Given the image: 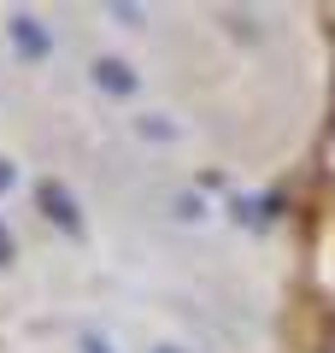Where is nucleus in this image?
<instances>
[{"mask_svg": "<svg viewBox=\"0 0 335 353\" xmlns=\"http://www.w3.org/2000/svg\"><path fill=\"white\" fill-rule=\"evenodd\" d=\"M318 353H335V318H329V330H323V341H318Z\"/></svg>", "mask_w": 335, "mask_h": 353, "instance_id": "4", "label": "nucleus"}, {"mask_svg": "<svg viewBox=\"0 0 335 353\" xmlns=\"http://www.w3.org/2000/svg\"><path fill=\"white\" fill-rule=\"evenodd\" d=\"M41 201H48V218H53V224L77 230V206H71V194H59V189H41Z\"/></svg>", "mask_w": 335, "mask_h": 353, "instance_id": "2", "label": "nucleus"}, {"mask_svg": "<svg viewBox=\"0 0 335 353\" xmlns=\"http://www.w3.org/2000/svg\"><path fill=\"white\" fill-rule=\"evenodd\" d=\"M100 88H118V94H130V88H136V77H130L118 59H100Z\"/></svg>", "mask_w": 335, "mask_h": 353, "instance_id": "3", "label": "nucleus"}, {"mask_svg": "<svg viewBox=\"0 0 335 353\" xmlns=\"http://www.w3.org/2000/svg\"><path fill=\"white\" fill-rule=\"evenodd\" d=\"M6 259H12V241H6V230H0V265H6Z\"/></svg>", "mask_w": 335, "mask_h": 353, "instance_id": "5", "label": "nucleus"}, {"mask_svg": "<svg viewBox=\"0 0 335 353\" xmlns=\"http://www.w3.org/2000/svg\"><path fill=\"white\" fill-rule=\"evenodd\" d=\"M12 41H18L24 53H30V59H41V53H48V41H41L36 18H18V24H12Z\"/></svg>", "mask_w": 335, "mask_h": 353, "instance_id": "1", "label": "nucleus"}]
</instances>
